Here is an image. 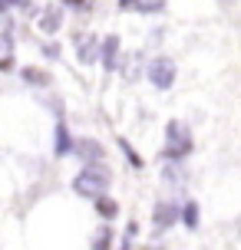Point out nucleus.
<instances>
[{
    "instance_id": "obj_1",
    "label": "nucleus",
    "mask_w": 241,
    "mask_h": 250,
    "mask_svg": "<svg viewBox=\"0 0 241 250\" xmlns=\"http://www.w3.org/2000/svg\"><path fill=\"white\" fill-rule=\"evenodd\" d=\"M73 188H76V194H83V198H99V194H106V188H109V168H102L99 162L86 165L76 175Z\"/></svg>"
},
{
    "instance_id": "obj_2",
    "label": "nucleus",
    "mask_w": 241,
    "mask_h": 250,
    "mask_svg": "<svg viewBox=\"0 0 241 250\" xmlns=\"http://www.w3.org/2000/svg\"><path fill=\"white\" fill-rule=\"evenodd\" d=\"M165 158H172V162H178V158H185L192 151V138H189V128L182 122H169L165 125Z\"/></svg>"
},
{
    "instance_id": "obj_3",
    "label": "nucleus",
    "mask_w": 241,
    "mask_h": 250,
    "mask_svg": "<svg viewBox=\"0 0 241 250\" xmlns=\"http://www.w3.org/2000/svg\"><path fill=\"white\" fill-rule=\"evenodd\" d=\"M149 83H152L155 89H169L175 83V62L169 60V56H155V60L149 62Z\"/></svg>"
},
{
    "instance_id": "obj_4",
    "label": "nucleus",
    "mask_w": 241,
    "mask_h": 250,
    "mask_svg": "<svg viewBox=\"0 0 241 250\" xmlns=\"http://www.w3.org/2000/svg\"><path fill=\"white\" fill-rule=\"evenodd\" d=\"M175 221H178V204H172V201H159V204H155V211H152L155 234H165Z\"/></svg>"
},
{
    "instance_id": "obj_5",
    "label": "nucleus",
    "mask_w": 241,
    "mask_h": 250,
    "mask_svg": "<svg viewBox=\"0 0 241 250\" xmlns=\"http://www.w3.org/2000/svg\"><path fill=\"white\" fill-rule=\"evenodd\" d=\"M73 155H79L86 165H96L102 158V145L96 138H76V142H73Z\"/></svg>"
},
{
    "instance_id": "obj_6",
    "label": "nucleus",
    "mask_w": 241,
    "mask_h": 250,
    "mask_svg": "<svg viewBox=\"0 0 241 250\" xmlns=\"http://www.w3.org/2000/svg\"><path fill=\"white\" fill-rule=\"evenodd\" d=\"M40 30L43 33H56L60 26H63V7L60 3H50V7H43V13H40Z\"/></svg>"
},
{
    "instance_id": "obj_7",
    "label": "nucleus",
    "mask_w": 241,
    "mask_h": 250,
    "mask_svg": "<svg viewBox=\"0 0 241 250\" xmlns=\"http://www.w3.org/2000/svg\"><path fill=\"white\" fill-rule=\"evenodd\" d=\"M116 56H119V40L106 37V40H102V66H106V73H113V69H116Z\"/></svg>"
},
{
    "instance_id": "obj_8",
    "label": "nucleus",
    "mask_w": 241,
    "mask_h": 250,
    "mask_svg": "<svg viewBox=\"0 0 241 250\" xmlns=\"http://www.w3.org/2000/svg\"><path fill=\"white\" fill-rule=\"evenodd\" d=\"M56 155H60V158H63V155H73V135H70L66 122L56 125Z\"/></svg>"
},
{
    "instance_id": "obj_9",
    "label": "nucleus",
    "mask_w": 241,
    "mask_h": 250,
    "mask_svg": "<svg viewBox=\"0 0 241 250\" xmlns=\"http://www.w3.org/2000/svg\"><path fill=\"white\" fill-rule=\"evenodd\" d=\"M20 76H24V83H30V86H47L50 83V76L43 73V69H33V66L20 69Z\"/></svg>"
},
{
    "instance_id": "obj_10",
    "label": "nucleus",
    "mask_w": 241,
    "mask_h": 250,
    "mask_svg": "<svg viewBox=\"0 0 241 250\" xmlns=\"http://www.w3.org/2000/svg\"><path fill=\"white\" fill-rule=\"evenodd\" d=\"M182 221H185V227H189V230H195V227H198V204H195V201L182 204Z\"/></svg>"
},
{
    "instance_id": "obj_11",
    "label": "nucleus",
    "mask_w": 241,
    "mask_h": 250,
    "mask_svg": "<svg viewBox=\"0 0 241 250\" xmlns=\"http://www.w3.org/2000/svg\"><path fill=\"white\" fill-rule=\"evenodd\" d=\"M96 211H99L102 217H116V211H119V204H116L113 198H106V194H99V198H96Z\"/></svg>"
},
{
    "instance_id": "obj_12",
    "label": "nucleus",
    "mask_w": 241,
    "mask_h": 250,
    "mask_svg": "<svg viewBox=\"0 0 241 250\" xmlns=\"http://www.w3.org/2000/svg\"><path fill=\"white\" fill-rule=\"evenodd\" d=\"M76 56H79V62H89L93 56H96V40H93V37H89V40H79Z\"/></svg>"
},
{
    "instance_id": "obj_13",
    "label": "nucleus",
    "mask_w": 241,
    "mask_h": 250,
    "mask_svg": "<svg viewBox=\"0 0 241 250\" xmlns=\"http://www.w3.org/2000/svg\"><path fill=\"white\" fill-rule=\"evenodd\" d=\"M119 148L126 151V158H129V162H132V165H136V168H142V158H139V155H136V151H132V145H129L126 138H119Z\"/></svg>"
},
{
    "instance_id": "obj_14",
    "label": "nucleus",
    "mask_w": 241,
    "mask_h": 250,
    "mask_svg": "<svg viewBox=\"0 0 241 250\" xmlns=\"http://www.w3.org/2000/svg\"><path fill=\"white\" fill-rule=\"evenodd\" d=\"M93 250H109V227H102L99 234H96V244H93Z\"/></svg>"
},
{
    "instance_id": "obj_15",
    "label": "nucleus",
    "mask_w": 241,
    "mask_h": 250,
    "mask_svg": "<svg viewBox=\"0 0 241 250\" xmlns=\"http://www.w3.org/2000/svg\"><path fill=\"white\" fill-rule=\"evenodd\" d=\"M43 53H47L50 60H56V56H60V50H56V43H47V46H43Z\"/></svg>"
},
{
    "instance_id": "obj_16",
    "label": "nucleus",
    "mask_w": 241,
    "mask_h": 250,
    "mask_svg": "<svg viewBox=\"0 0 241 250\" xmlns=\"http://www.w3.org/2000/svg\"><path fill=\"white\" fill-rule=\"evenodd\" d=\"M0 69H3V73H7V69H13V56H3V60H0Z\"/></svg>"
},
{
    "instance_id": "obj_17",
    "label": "nucleus",
    "mask_w": 241,
    "mask_h": 250,
    "mask_svg": "<svg viewBox=\"0 0 241 250\" xmlns=\"http://www.w3.org/2000/svg\"><path fill=\"white\" fill-rule=\"evenodd\" d=\"M10 7H24V10H30V0H10Z\"/></svg>"
},
{
    "instance_id": "obj_18",
    "label": "nucleus",
    "mask_w": 241,
    "mask_h": 250,
    "mask_svg": "<svg viewBox=\"0 0 241 250\" xmlns=\"http://www.w3.org/2000/svg\"><path fill=\"white\" fill-rule=\"evenodd\" d=\"M136 3H139V0H119V7H122V10H129V7H136Z\"/></svg>"
},
{
    "instance_id": "obj_19",
    "label": "nucleus",
    "mask_w": 241,
    "mask_h": 250,
    "mask_svg": "<svg viewBox=\"0 0 241 250\" xmlns=\"http://www.w3.org/2000/svg\"><path fill=\"white\" fill-rule=\"evenodd\" d=\"M7 10H10V0H0V17H3Z\"/></svg>"
},
{
    "instance_id": "obj_20",
    "label": "nucleus",
    "mask_w": 241,
    "mask_h": 250,
    "mask_svg": "<svg viewBox=\"0 0 241 250\" xmlns=\"http://www.w3.org/2000/svg\"><path fill=\"white\" fill-rule=\"evenodd\" d=\"M63 3H70V7H83L86 0H63Z\"/></svg>"
},
{
    "instance_id": "obj_21",
    "label": "nucleus",
    "mask_w": 241,
    "mask_h": 250,
    "mask_svg": "<svg viewBox=\"0 0 241 250\" xmlns=\"http://www.w3.org/2000/svg\"><path fill=\"white\" fill-rule=\"evenodd\" d=\"M159 250H162V247H159Z\"/></svg>"
}]
</instances>
